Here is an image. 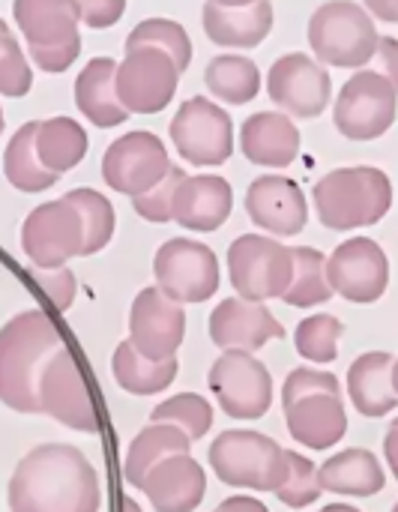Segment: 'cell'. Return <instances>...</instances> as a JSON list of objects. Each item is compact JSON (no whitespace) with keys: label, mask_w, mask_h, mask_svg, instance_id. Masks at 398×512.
I'll use <instances>...</instances> for the list:
<instances>
[{"label":"cell","mask_w":398,"mask_h":512,"mask_svg":"<svg viewBox=\"0 0 398 512\" xmlns=\"http://www.w3.org/2000/svg\"><path fill=\"white\" fill-rule=\"evenodd\" d=\"M102 489L90 459L69 444L30 450L9 480L12 512H99Z\"/></svg>","instance_id":"cell-1"},{"label":"cell","mask_w":398,"mask_h":512,"mask_svg":"<svg viewBox=\"0 0 398 512\" xmlns=\"http://www.w3.org/2000/svg\"><path fill=\"white\" fill-rule=\"evenodd\" d=\"M63 348L57 324L42 309H27L0 330V402L18 414H42L39 381Z\"/></svg>","instance_id":"cell-2"},{"label":"cell","mask_w":398,"mask_h":512,"mask_svg":"<svg viewBox=\"0 0 398 512\" xmlns=\"http://www.w3.org/2000/svg\"><path fill=\"white\" fill-rule=\"evenodd\" d=\"M393 207V183L381 168H336L315 186L318 219L333 231H354L381 222Z\"/></svg>","instance_id":"cell-3"},{"label":"cell","mask_w":398,"mask_h":512,"mask_svg":"<svg viewBox=\"0 0 398 512\" xmlns=\"http://www.w3.org/2000/svg\"><path fill=\"white\" fill-rule=\"evenodd\" d=\"M309 45L318 63L363 69L375 57L378 27L366 6L354 0H330L309 18Z\"/></svg>","instance_id":"cell-4"},{"label":"cell","mask_w":398,"mask_h":512,"mask_svg":"<svg viewBox=\"0 0 398 512\" xmlns=\"http://www.w3.org/2000/svg\"><path fill=\"white\" fill-rule=\"evenodd\" d=\"M12 15L39 69L63 72L81 54V15L75 0H15Z\"/></svg>","instance_id":"cell-5"},{"label":"cell","mask_w":398,"mask_h":512,"mask_svg":"<svg viewBox=\"0 0 398 512\" xmlns=\"http://www.w3.org/2000/svg\"><path fill=\"white\" fill-rule=\"evenodd\" d=\"M207 456L216 477L234 489L276 492L285 480V450L261 432H222Z\"/></svg>","instance_id":"cell-6"},{"label":"cell","mask_w":398,"mask_h":512,"mask_svg":"<svg viewBox=\"0 0 398 512\" xmlns=\"http://www.w3.org/2000/svg\"><path fill=\"white\" fill-rule=\"evenodd\" d=\"M228 273L234 291L249 303L282 300L294 276V249L273 237L243 234L228 249Z\"/></svg>","instance_id":"cell-7"},{"label":"cell","mask_w":398,"mask_h":512,"mask_svg":"<svg viewBox=\"0 0 398 512\" xmlns=\"http://www.w3.org/2000/svg\"><path fill=\"white\" fill-rule=\"evenodd\" d=\"M396 111V87L378 69H360L339 90L333 123L351 141H375L396 123Z\"/></svg>","instance_id":"cell-8"},{"label":"cell","mask_w":398,"mask_h":512,"mask_svg":"<svg viewBox=\"0 0 398 512\" xmlns=\"http://www.w3.org/2000/svg\"><path fill=\"white\" fill-rule=\"evenodd\" d=\"M153 273L159 291L174 303H204L219 291V258L210 246L174 237L159 246Z\"/></svg>","instance_id":"cell-9"},{"label":"cell","mask_w":398,"mask_h":512,"mask_svg":"<svg viewBox=\"0 0 398 512\" xmlns=\"http://www.w3.org/2000/svg\"><path fill=\"white\" fill-rule=\"evenodd\" d=\"M207 381L219 408L234 420H261L273 405V375L246 351H225Z\"/></svg>","instance_id":"cell-10"},{"label":"cell","mask_w":398,"mask_h":512,"mask_svg":"<svg viewBox=\"0 0 398 512\" xmlns=\"http://www.w3.org/2000/svg\"><path fill=\"white\" fill-rule=\"evenodd\" d=\"M39 405L42 414L54 417L72 432H99V414L84 378L78 357L63 345L45 366L39 381Z\"/></svg>","instance_id":"cell-11"},{"label":"cell","mask_w":398,"mask_h":512,"mask_svg":"<svg viewBox=\"0 0 398 512\" xmlns=\"http://www.w3.org/2000/svg\"><path fill=\"white\" fill-rule=\"evenodd\" d=\"M171 141L192 165H222L234 153V123L207 96H192L171 120Z\"/></svg>","instance_id":"cell-12"},{"label":"cell","mask_w":398,"mask_h":512,"mask_svg":"<svg viewBox=\"0 0 398 512\" xmlns=\"http://www.w3.org/2000/svg\"><path fill=\"white\" fill-rule=\"evenodd\" d=\"M21 249L39 270H57L84 249V225L78 210L60 198L39 204L21 228Z\"/></svg>","instance_id":"cell-13"},{"label":"cell","mask_w":398,"mask_h":512,"mask_svg":"<svg viewBox=\"0 0 398 512\" xmlns=\"http://www.w3.org/2000/svg\"><path fill=\"white\" fill-rule=\"evenodd\" d=\"M180 69L168 54L156 48L126 51L123 63H117L114 87L117 99L129 114H159L177 93Z\"/></svg>","instance_id":"cell-14"},{"label":"cell","mask_w":398,"mask_h":512,"mask_svg":"<svg viewBox=\"0 0 398 512\" xmlns=\"http://www.w3.org/2000/svg\"><path fill=\"white\" fill-rule=\"evenodd\" d=\"M327 282L351 303H378L390 288V258L375 240L351 237L327 258Z\"/></svg>","instance_id":"cell-15"},{"label":"cell","mask_w":398,"mask_h":512,"mask_svg":"<svg viewBox=\"0 0 398 512\" xmlns=\"http://www.w3.org/2000/svg\"><path fill=\"white\" fill-rule=\"evenodd\" d=\"M267 93L279 108H285V114L312 120V117L324 114V108L330 105L333 81H330V72L324 69V63L312 60L303 51H294V54L279 57L270 66Z\"/></svg>","instance_id":"cell-16"},{"label":"cell","mask_w":398,"mask_h":512,"mask_svg":"<svg viewBox=\"0 0 398 512\" xmlns=\"http://www.w3.org/2000/svg\"><path fill=\"white\" fill-rule=\"evenodd\" d=\"M171 168L168 150L153 132H129L117 138L102 159V177L123 195H144Z\"/></svg>","instance_id":"cell-17"},{"label":"cell","mask_w":398,"mask_h":512,"mask_svg":"<svg viewBox=\"0 0 398 512\" xmlns=\"http://www.w3.org/2000/svg\"><path fill=\"white\" fill-rule=\"evenodd\" d=\"M186 312L159 288H144L129 312V342L147 360H171L183 345Z\"/></svg>","instance_id":"cell-18"},{"label":"cell","mask_w":398,"mask_h":512,"mask_svg":"<svg viewBox=\"0 0 398 512\" xmlns=\"http://www.w3.org/2000/svg\"><path fill=\"white\" fill-rule=\"evenodd\" d=\"M285 327L264 303H249L243 297L222 300L210 315V339L225 351L255 354L267 342L282 339Z\"/></svg>","instance_id":"cell-19"},{"label":"cell","mask_w":398,"mask_h":512,"mask_svg":"<svg viewBox=\"0 0 398 512\" xmlns=\"http://www.w3.org/2000/svg\"><path fill=\"white\" fill-rule=\"evenodd\" d=\"M246 213L258 228L276 237H294L306 228L309 204L294 180L279 174H264L246 192Z\"/></svg>","instance_id":"cell-20"},{"label":"cell","mask_w":398,"mask_h":512,"mask_svg":"<svg viewBox=\"0 0 398 512\" xmlns=\"http://www.w3.org/2000/svg\"><path fill=\"white\" fill-rule=\"evenodd\" d=\"M285 423L294 441L312 450H330L348 432L342 393H312L285 399Z\"/></svg>","instance_id":"cell-21"},{"label":"cell","mask_w":398,"mask_h":512,"mask_svg":"<svg viewBox=\"0 0 398 512\" xmlns=\"http://www.w3.org/2000/svg\"><path fill=\"white\" fill-rule=\"evenodd\" d=\"M141 492L156 512H192L204 501L207 477L189 453L168 456L144 477Z\"/></svg>","instance_id":"cell-22"},{"label":"cell","mask_w":398,"mask_h":512,"mask_svg":"<svg viewBox=\"0 0 398 512\" xmlns=\"http://www.w3.org/2000/svg\"><path fill=\"white\" fill-rule=\"evenodd\" d=\"M240 150L264 168H285L300 156V129L288 114L258 111L240 129Z\"/></svg>","instance_id":"cell-23"},{"label":"cell","mask_w":398,"mask_h":512,"mask_svg":"<svg viewBox=\"0 0 398 512\" xmlns=\"http://www.w3.org/2000/svg\"><path fill=\"white\" fill-rule=\"evenodd\" d=\"M234 207V192L225 177L198 174L186 177L174 198V222L189 231H216Z\"/></svg>","instance_id":"cell-24"},{"label":"cell","mask_w":398,"mask_h":512,"mask_svg":"<svg viewBox=\"0 0 398 512\" xmlns=\"http://www.w3.org/2000/svg\"><path fill=\"white\" fill-rule=\"evenodd\" d=\"M393 366L396 357L387 351H369L357 357L348 369V393L354 408L363 417H387L398 408V393L393 384Z\"/></svg>","instance_id":"cell-25"},{"label":"cell","mask_w":398,"mask_h":512,"mask_svg":"<svg viewBox=\"0 0 398 512\" xmlns=\"http://www.w3.org/2000/svg\"><path fill=\"white\" fill-rule=\"evenodd\" d=\"M204 30L216 45L225 48H255L273 30V3L258 0L249 6H204Z\"/></svg>","instance_id":"cell-26"},{"label":"cell","mask_w":398,"mask_h":512,"mask_svg":"<svg viewBox=\"0 0 398 512\" xmlns=\"http://www.w3.org/2000/svg\"><path fill=\"white\" fill-rule=\"evenodd\" d=\"M318 480L324 492L345 495V498H372L387 486L384 465L375 453L363 447H351L336 453L318 468Z\"/></svg>","instance_id":"cell-27"},{"label":"cell","mask_w":398,"mask_h":512,"mask_svg":"<svg viewBox=\"0 0 398 512\" xmlns=\"http://www.w3.org/2000/svg\"><path fill=\"white\" fill-rule=\"evenodd\" d=\"M114 75H117V63L111 57H96L81 69L75 81V105L99 129H111L129 120V111L117 99Z\"/></svg>","instance_id":"cell-28"},{"label":"cell","mask_w":398,"mask_h":512,"mask_svg":"<svg viewBox=\"0 0 398 512\" xmlns=\"http://www.w3.org/2000/svg\"><path fill=\"white\" fill-rule=\"evenodd\" d=\"M192 441L177 429V426H168V423H150L144 426L135 441L129 444V453H126V480L141 489L144 477L168 456H183L189 453Z\"/></svg>","instance_id":"cell-29"},{"label":"cell","mask_w":398,"mask_h":512,"mask_svg":"<svg viewBox=\"0 0 398 512\" xmlns=\"http://www.w3.org/2000/svg\"><path fill=\"white\" fill-rule=\"evenodd\" d=\"M111 369H114V378L117 384L132 393V396H153V393H162L174 384L177 378V357L171 360H147L135 351L132 342H120L114 357H111Z\"/></svg>","instance_id":"cell-30"},{"label":"cell","mask_w":398,"mask_h":512,"mask_svg":"<svg viewBox=\"0 0 398 512\" xmlns=\"http://www.w3.org/2000/svg\"><path fill=\"white\" fill-rule=\"evenodd\" d=\"M36 129H39V120L24 123L12 135L3 153V174L21 192H42L57 183V174H51L36 153Z\"/></svg>","instance_id":"cell-31"},{"label":"cell","mask_w":398,"mask_h":512,"mask_svg":"<svg viewBox=\"0 0 398 512\" xmlns=\"http://www.w3.org/2000/svg\"><path fill=\"white\" fill-rule=\"evenodd\" d=\"M36 153H39L42 165L51 174L60 177L63 171L75 168L84 159V153H87V132L72 117L42 120L39 129H36Z\"/></svg>","instance_id":"cell-32"},{"label":"cell","mask_w":398,"mask_h":512,"mask_svg":"<svg viewBox=\"0 0 398 512\" xmlns=\"http://www.w3.org/2000/svg\"><path fill=\"white\" fill-rule=\"evenodd\" d=\"M204 81L216 99L228 105H246L261 90V69L243 54H219L207 63Z\"/></svg>","instance_id":"cell-33"},{"label":"cell","mask_w":398,"mask_h":512,"mask_svg":"<svg viewBox=\"0 0 398 512\" xmlns=\"http://www.w3.org/2000/svg\"><path fill=\"white\" fill-rule=\"evenodd\" d=\"M333 297V288L327 282V255L312 246L294 249V276L282 300L297 309L321 306Z\"/></svg>","instance_id":"cell-34"},{"label":"cell","mask_w":398,"mask_h":512,"mask_svg":"<svg viewBox=\"0 0 398 512\" xmlns=\"http://www.w3.org/2000/svg\"><path fill=\"white\" fill-rule=\"evenodd\" d=\"M138 48H156L171 57V63L183 72L192 63V39L183 30V24L168 18H147L126 36V51Z\"/></svg>","instance_id":"cell-35"},{"label":"cell","mask_w":398,"mask_h":512,"mask_svg":"<svg viewBox=\"0 0 398 512\" xmlns=\"http://www.w3.org/2000/svg\"><path fill=\"white\" fill-rule=\"evenodd\" d=\"M81 216L84 225V249L81 255H96L99 249L108 246V240L114 237V207L105 195H99L96 189H72L63 195Z\"/></svg>","instance_id":"cell-36"},{"label":"cell","mask_w":398,"mask_h":512,"mask_svg":"<svg viewBox=\"0 0 398 512\" xmlns=\"http://www.w3.org/2000/svg\"><path fill=\"white\" fill-rule=\"evenodd\" d=\"M342 333H345V324L336 315H312L297 324V333H294L297 354L309 363L327 366L339 357Z\"/></svg>","instance_id":"cell-37"},{"label":"cell","mask_w":398,"mask_h":512,"mask_svg":"<svg viewBox=\"0 0 398 512\" xmlns=\"http://www.w3.org/2000/svg\"><path fill=\"white\" fill-rule=\"evenodd\" d=\"M153 423L177 426L189 441H201L213 426V408L198 393H180V396H171L168 402H162L153 411Z\"/></svg>","instance_id":"cell-38"},{"label":"cell","mask_w":398,"mask_h":512,"mask_svg":"<svg viewBox=\"0 0 398 512\" xmlns=\"http://www.w3.org/2000/svg\"><path fill=\"white\" fill-rule=\"evenodd\" d=\"M321 495H324V489L318 480V468L306 456L288 450L285 453V480L276 489V498L291 510H303V507L315 504Z\"/></svg>","instance_id":"cell-39"},{"label":"cell","mask_w":398,"mask_h":512,"mask_svg":"<svg viewBox=\"0 0 398 512\" xmlns=\"http://www.w3.org/2000/svg\"><path fill=\"white\" fill-rule=\"evenodd\" d=\"M186 180V171L171 165L168 174L153 186L147 189L144 195H135L132 204H135V213L147 222H174V198H177V189L180 183Z\"/></svg>","instance_id":"cell-40"},{"label":"cell","mask_w":398,"mask_h":512,"mask_svg":"<svg viewBox=\"0 0 398 512\" xmlns=\"http://www.w3.org/2000/svg\"><path fill=\"white\" fill-rule=\"evenodd\" d=\"M33 84V69L24 60L21 45L9 33L6 21L0 18V93L3 96H24Z\"/></svg>","instance_id":"cell-41"},{"label":"cell","mask_w":398,"mask_h":512,"mask_svg":"<svg viewBox=\"0 0 398 512\" xmlns=\"http://www.w3.org/2000/svg\"><path fill=\"white\" fill-rule=\"evenodd\" d=\"M30 279L33 285L48 297V303L57 309V312H66L75 300V276L72 270L66 267H57V270H30Z\"/></svg>","instance_id":"cell-42"},{"label":"cell","mask_w":398,"mask_h":512,"mask_svg":"<svg viewBox=\"0 0 398 512\" xmlns=\"http://www.w3.org/2000/svg\"><path fill=\"white\" fill-rule=\"evenodd\" d=\"M312 393H342L339 378L333 372H321V369H294L285 378L282 402L297 399V396H312Z\"/></svg>","instance_id":"cell-43"},{"label":"cell","mask_w":398,"mask_h":512,"mask_svg":"<svg viewBox=\"0 0 398 512\" xmlns=\"http://www.w3.org/2000/svg\"><path fill=\"white\" fill-rule=\"evenodd\" d=\"M75 3H78L81 21L93 30H105L117 24L120 15L126 12V0H75Z\"/></svg>","instance_id":"cell-44"},{"label":"cell","mask_w":398,"mask_h":512,"mask_svg":"<svg viewBox=\"0 0 398 512\" xmlns=\"http://www.w3.org/2000/svg\"><path fill=\"white\" fill-rule=\"evenodd\" d=\"M378 72L398 90V39L396 36H378Z\"/></svg>","instance_id":"cell-45"},{"label":"cell","mask_w":398,"mask_h":512,"mask_svg":"<svg viewBox=\"0 0 398 512\" xmlns=\"http://www.w3.org/2000/svg\"><path fill=\"white\" fill-rule=\"evenodd\" d=\"M369 15L381 18V21H390V24H398V0H363Z\"/></svg>","instance_id":"cell-46"},{"label":"cell","mask_w":398,"mask_h":512,"mask_svg":"<svg viewBox=\"0 0 398 512\" xmlns=\"http://www.w3.org/2000/svg\"><path fill=\"white\" fill-rule=\"evenodd\" d=\"M384 456H387V465L393 468L398 480V417L390 423L387 429V438H384Z\"/></svg>","instance_id":"cell-47"},{"label":"cell","mask_w":398,"mask_h":512,"mask_svg":"<svg viewBox=\"0 0 398 512\" xmlns=\"http://www.w3.org/2000/svg\"><path fill=\"white\" fill-rule=\"evenodd\" d=\"M222 512H270L261 501H255V498H246V495H237V498H228L222 507Z\"/></svg>","instance_id":"cell-48"},{"label":"cell","mask_w":398,"mask_h":512,"mask_svg":"<svg viewBox=\"0 0 398 512\" xmlns=\"http://www.w3.org/2000/svg\"><path fill=\"white\" fill-rule=\"evenodd\" d=\"M216 6H249V3H258V0H210Z\"/></svg>","instance_id":"cell-49"},{"label":"cell","mask_w":398,"mask_h":512,"mask_svg":"<svg viewBox=\"0 0 398 512\" xmlns=\"http://www.w3.org/2000/svg\"><path fill=\"white\" fill-rule=\"evenodd\" d=\"M321 512H360L357 507H348V504H333V507H324Z\"/></svg>","instance_id":"cell-50"},{"label":"cell","mask_w":398,"mask_h":512,"mask_svg":"<svg viewBox=\"0 0 398 512\" xmlns=\"http://www.w3.org/2000/svg\"><path fill=\"white\" fill-rule=\"evenodd\" d=\"M123 512H141V507H138L132 498H126V501H123Z\"/></svg>","instance_id":"cell-51"},{"label":"cell","mask_w":398,"mask_h":512,"mask_svg":"<svg viewBox=\"0 0 398 512\" xmlns=\"http://www.w3.org/2000/svg\"><path fill=\"white\" fill-rule=\"evenodd\" d=\"M393 384H396V393H398V360H396V366H393Z\"/></svg>","instance_id":"cell-52"},{"label":"cell","mask_w":398,"mask_h":512,"mask_svg":"<svg viewBox=\"0 0 398 512\" xmlns=\"http://www.w3.org/2000/svg\"><path fill=\"white\" fill-rule=\"evenodd\" d=\"M0 132H3V111H0Z\"/></svg>","instance_id":"cell-53"},{"label":"cell","mask_w":398,"mask_h":512,"mask_svg":"<svg viewBox=\"0 0 398 512\" xmlns=\"http://www.w3.org/2000/svg\"><path fill=\"white\" fill-rule=\"evenodd\" d=\"M393 512H398V504H396V507H393Z\"/></svg>","instance_id":"cell-54"},{"label":"cell","mask_w":398,"mask_h":512,"mask_svg":"<svg viewBox=\"0 0 398 512\" xmlns=\"http://www.w3.org/2000/svg\"><path fill=\"white\" fill-rule=\"evenodd\" d=\"M216 512H222V510H216Z\"/></svg>","instance_id":"cell-55"}]
</instances>
